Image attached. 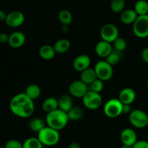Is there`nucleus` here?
<instances>
[{
    "label": "nucleus",
    "mask_w": 148,
    "mask_h": 148,
    "mask_svg": "<svg viewBox=\"0 0 148 148\" xmlns=\"http://www.w3.org/2000/svg\"><path fill=\"white\" fill-rule=\"evenodd\" d=\"M38 139L45 146H54L60 140V134L59 131L46 126L41 131L38 133Z\"/></svg>",
    "instance_id": "3"
},
{
    "label": "nucleus",
    "mask_w": 148,
    "mask_h": 148,
    "mask_svg": "<svg viewBox=\"0 0 148 148\" xmlns=\"http://www.w3.org/2000/svg\"><path fill=\"white\" fill-rule=\"evenodd\" d=\"M25 35L23 32L15 31L10 35L8 44L13 49H19L25 44Z\"/></svg>",
    "instance_id": "14"
},
{
    "label": "nucleus",
    "mask_w": 148,
    "mask_h": 148,
    "mask_svg": "<svg viewBox=\"0 0 148 148\" xmlns=\"http://www.w3.org/2000/svg\"><path fill=\"white\" fill-rule=\"evenodd\" d=\"M93 69L96 74L97 78L103 82L109 80L114 74L113 66L106 60H101L97 62Z\"/></svg>",
    "instance_id": "5"
},
{
    "label": "nucleus",
    "mask_w": 148,
    "mask_h": 148,
    "mask_svg": "<svg viewBox=\"0 0 148 148\" xmlns=\"http://www.w3.org/2000/svg\"><path fill=\"white\" fill-rule=\"evenodd\" d=\"M121 53H122L121 52L117 51L114 49L113 51L106 58V61L112 66L118 64L121 59V56H122Z\"/></svg>",
    "instance_id": "28"
},
{
    "label": "nucleus",
    "mask_w": 148,
    "mask_h": 148,
    "mask_svg": "<svg viewBox=\"0 0 148 148\" xmlns=\"http://www.w3.org/2000/svg\"><path fill=\"white\" fill-rule=\"evenodd\" d=\"M91 64V59L88 55L80 54L76 56L73 61V68L77 72H82L85 69L90 68Z\"/></svg>",
    "instance_id": "13"
},
{
    "label": "nucleus",
    "mask_w": 148,
    "mask_h": 148,
    "mask_svg": "<svg viewBox=\"0 0 148 148\" xmlns=\"http://www.w3.org/2000/svg\"><path fill=\"white\" fill-rule=\"evenodd\" d=\"M113 46L111 43L101 40L95 45V51L98 56L101 58H106L113 51Z\"/></svg>",
    "instance_id": "15"
},
{
    "label": "nucleus",
    "mask_w": 148,
    "mask_h": 148,
    "mask_svg": "<svg viewBox=\"0 0 148 148\" xmlns=\"http://www.w3.org/2000/svg\"><path fill=\"white\" fill-rule=\"evenodd\" d=\"M125 0H112L111 2V9L114 12L121 13L125 8Z\"/></svg>",
    "instance_id": "30"
},
{
    "label": "nucleus",
    "mask_w": 148,
    "mask_h": 148,
    "mask_svg": "<svg viewBox=\"0 0 148 148\" xmlns=\"http://www.w3.org/2000/svg\"><path fill=\"white\" fill-rule=\"evenodd\" d=\"M132 148H148V142L146 140H137Z\"/></svg>",
    "instance_id": "34"
},
{
    "label": "nucleus",
    "mask_w": 148,
    "mask_h": 148,
    "mask_svg": "<svg viewBox=\"0 0 148 148\" xmlns=\"http://www.w3.org/2000/svg\"><path fill=\"white\" fill-rule=\"evenodd\" d=\"M23 148H43V145L38 137H30L23 143Z\"/></svg>",
    "instance_id": "29"
},
{
    "label": "nucleus",
    "mask_w": 148,
    "mask_h": 148,
    "mask_svg": "<svg viewBox=\"0 0 148 148\" xmlns=\"http://www.w3.org/2000/svg\"><path fill=\"white\" fill-rule=\"evenodd\" d=\"M69 121H77L83 116V111L78 106H73V108L67 113Z\"/></svg>",
    "instance_id": "27"
},
{
    "label": "nucleus",
    "mask_w": 148,
    "mask_h": 148,
    "mask_svg": "<svg viewBox=\"0 0 148 148\" xmlns=\"http://www.w3.org/2000/svg\"><path fill=\"white\" fill-rule=\"evenodd\" d=\"M53 46L56 53L63 54L69 50L71 47V43L68 39L62 38L56 40Z\"/></svg>",
    "instance_id": "20"
},
{
    "label": "nucleus",
    "mask_w": 148,
    "mask_h": 148,
    "mask_svg": "<svg viewBox=\"0 0 148 148\" xmlns=\"http://www.w3.org/2000/svg\"><path fill=\"white\" fill-rule=\"evenodd\" d=\"M28 127L32 132L38 133L46 127V121L41 118H34L30 120Z\"/></svg>",
    "instance_id": "24"
},
{
    "label": "nucleus",
    "mask_w": 148,
    "mask_h": 148,
    "mask_svg": "<svg viewBox=\"0 0 148 148\" xmlns=\"http://www.w3.org/2000/svg\"><path fill=\"white\" fill-rule=\"evenodd\" d=\"M88 85L80 79L71 82L69 86V92L71 96L77 98H82L88 92Z\"/></svg>",
    "instance_id": "10"
},
{
    "label": "nucleus",
    "mask_w": 148,
    "mask_h": 148,
    "mask_svg": "<svg viewBox=\"0 0 148 148\" xmlns=\"http://www.w3.org/2000/svg\"><path fill=\"white\" fill-rule=\"evenodd\" d=\"M120 140L124 145L132 147L137 141V134L132 129L126 128L121 132Z\"/></svg>",
    "instance_id": "12"
},
{
    "label": "nucleus",
    "mask_w": 148,
    "mask_h": 148,
    "mask_svg": "<svg viewBox=\"0 0 148 148\" xmlns=\"http://www.w3.org/2000/svg\"><path fill=\"white\" fill-rule=\"evenodd\" d=\"M119 32L116 26L111 23L103 25L100 30V36L103 40L111 43H114L119 36Z\"/></svg>",
    "instance_id": "9"
},
{
    "label": "nucleus",
    "mask_w": 148,
    "mask_h": 148,
    "mask_svg": "<svg viewBox=\"0 0 148 148\" xmlns=\"http://www.w3.org/2000/svg\"><path fill=\"white\" fill-rule=\"evenodd\" d=\"M25 93L33 101L38 99L41 93V90L40 87L36 84H30L26 88Z\"/></svg>",
    "instance_id": "23"
},
{
    "label": "nucleus",
    "mask_w": 148,
    "mask_h": 148,
    "mask_svg": "<svg viewBox=\"0 0 148 148\" xmlns=\"http://www.w3.org/2000/svg\"><path fill=\"white\" fill-rule=\"evenodd\" d=\"M147 89H148V82H147Z\"/></svg>",
    "instance_id": "42"
},
{
    "label": "nucleus",
    "mask_w": 148,
    "mask_h": 148,
    "mask_svg": "<svg viewBox=\"0 0 148 148\" xmlns=\"http://www.w3.org/2000/svg\"><path fill=\"white\" fill-rule=\"evenodd\" d=\"M69 148H81V147L79 143H76V142H74V143H72L69 145Z\"/></svg>",
    "instance_id": "39"
},
{
    "label": "nucleus",
    "mask_w": 148,
    "mask_h": 148,
    "mask_svg": "<svg viewBox=\"0 0 148 148\" xmlns=\"http://www.w3.org/2000/svg\"><path fill=\"white\" fill-rule=\"evenodd\" d=\"M123 103L116 98H112L107 101L103 107V112L108 118L114 119L123 114Z\"/></svg>",
    "instance_id": "4"
},
{
    "label": "nucleus",
    "mask_w": 148,
    "mask_h": 148,
    "mask_svg": "<svg viewBox=\"0 0 148 148\" xmlns=\"http://www.w3.org/2000/svg\"><path fill=\"white\" fill-rule=\"evenodd\" d=\"M4 148H23V145L18 140H10L6 143Z\"/></svg>",
    "instance_id": "33"
},
{
    "label": "nucleus",
    "mask_w": 148,
    "mask_h": 148,
    "mask_svg": "<svg viewBox=\"0 0 148 148\" xmlns=\"http://www.w3.org/2000/svg\"><path fill=\"white\" fill-rule=\"evenodd\" d=\"M69 122L67 113L60 109H56L47 114L46 116V126L57 131L63 130Z\"/></svg>",
    "instance_id": "2"
},
{
    "label": "nucleus",
    "mask_w": 148,
    "mask_h": 148,
    "mask_svg": "<svg viewBox=\"0 0 148 148\" xmlns=\"http://www.w3.org/2000/svg\"><path fill=\"white\" fill-rule=\"evenodd\" d=\"M9 38H10V36L7 35V33H0V43H8Z\"/></svg>",
    "instance_id": "36"
},
{
    "label": "nucleus",
    "mask_w": 148,
    "mask_h": 148,
    "mask_svg": "<svg viewBox=\"0 0 148 148\" xmlns=\"http://www.w3.org/2000/svg\"><path fill=\"white\" fill-rule=\"evenodd\" d=\"M82 103L88 109L96 110L102 105L103 98L101 94L90 90L82 98Z\"/></svg>",
    "instance_id": "8"
},
{
    "label": "nucleus",
    "mask_w": 148,
    "mask_h": 148,
    "mask_svg": "<svg viewBox=\"0 0 148 148\" xmlns=\"http://www.w3.org/2000/svg\"><path fill=\"white\" fill-rule=\"evenodd\" d=\"M68 27L69 26H66V25H63L62 26V31L64 32V33H66V32H67L68 30H69V28H68Z\"/></svg>",
    "instance_id": "40"
},
{
    "label": "nucleus",
    "mask_w": 148,
    "mask_h": 148,
    "mask_svg": "<svg viewBox=\"0 0 148 148\" xmlns=\"http://www.w3.org/2000/svg\"><path fill=\"white\" fill-rule=\"evenodd\" d=\"M134 10L138 16L148 14V1L146 0H138L134 4Z\"/></svg>",
    "instance_id": "26"
},
{
    "label": "nucleus",
    "mask_w": 148,
    "mask_h": 148,
    "mask_svg": "<svg viewBox=\"0 0 148 148\" xmlns=\"http://www.w3.org/2000/svg\"><path fill=\"white\" fill-rule=\"evenodd\" d=\"M127 47V43L126 40L123 38L119 37L113 43V49L114 50L117 51L122 53L123 51L126 50Z\"/></svg>",
    "instance_id": "31"
},
{
    "label": "nucleus",
    "mask_w": 148,
    "mask_h": 148,
    "mask_svg": "<svg viewBox=\"0 0 148 148\" xmlns=\"http://www.w3.org/2000/svg\"><path fill=\"white\" fill-rule=\"evenodd\" d=\"M10 108L14 115L20 118L30 117L35 111L34 101L25 92L18 93L12 97L10 103Z\"/></svg>",
    "instance_id": "1"
},
{
    "label": "nucleus",
    "mask_w": 148,
    "mask_h": 148,
    "mask_svg": "<svg viewBox=\"0 0 148 148\" xmlns=\"http://www.w3.org/2000/svg\"><path fill=\"white\" fill-rule=\"evenodd\" d=\"M121 148H132V147H130V146L124 145H122V146H121Z\"/></svg>",
    "instance_id": "41"
},
{
    "label": "nucleus",
    "mask_w": 148,
    "mask_h": 148,
    "mask_svg": "<svg viewBox=\"0 0 148 148\" xmlns=\"http://www.w3.org/2000/svg\"><path fill=\"white\" fill-rule=\"evenodd\" d=\"M136 92L131 88H125L120 91L119 94V100L123 104L131 105L136 99Z\"/></svg>",
    "instance_id": "16"
},
{
    "label": "nucleus",
    "mask_w": 148,
    "mask_h": 148,
    "mask_svg": "<svg viewBox=\"0 0 148 148\" xmlns=\"http://www.w3.org/2000/svg\"><path fill=\"white\" fill-rule=\"evenodd\" d=\"M38 53L40 57L42 59L46 61L51 60L53 59L56 55V51H55L53 46H51V45L46 44L43 45L39 49Z\"/></svg>",
    "instance_id": "18"
},
{
    "label": "nucleus",
    "mask_w": 148,
    "mask_h": 148,
    "mask_svg": "<svg viewBox=\"0 0 148 148\" xmlns=\"http://www.w3.org/2000/svg\"><path fill=\"white\" fill-rule=\"evenodd\" d=\"M0 148H2V147H0Z\"/></svg>",
    "instance_id": "43"
},
{
    "label": "nucleus",
    "mask_w": 148,
    "mask_h": 148,
    "mask_svg": "<svg viewBox=\"0 0 148 148\" xmlns=\"http://www.w3.org/2000/svg\"><path fill=\"white\" fill-rule=\"evenodd\" d=\"M123 114H130L132 112L131 106L129 104H123Z\"/></svg>",
    "instance_id": "37"
},
{
    "label": "nucleus",
    "mask_w": 148,
    "mask_h": 148,
    "mask_svg": "<svg viewBox=\"0 0 148 148\" xmlns=\"http://www.w3.org/2000/svg\"><path fill=\"white\" fill-rule=\"evenodd\" d=\"M7 14L5 12L0 10V22H2V21L5 22L6 18H7Z\"/></svg>",
    "instance_id": "38"
},
{
    "label": "nucleus",
    "mask_w": 148,
    "mask_h": 148,
    "mask_svg": "<svg viewBox=\"0 0 148 148\" xmlns=\"http://www.w3.org/2000/svg\"><path fill=\"white\" fill-rule=\"evenodd\" d=\"M58 18L62 25L69 26L72 22V14L69 10H62L59 12Z\"/></svg>",
    "instance_id": "25"
},
{
    "label": "nucleus",
    "mask_w": 148,
    "mask_h": 148,
    "mask_svg": "<svg viewBox=\"0 0 148 148\" xmlns=\"http://www.w3.org/2000/svg\"><path fill=\"white\" fill-rule=\"evenodd\" d=\"M137 14L134 10L127 9L124 10L120 14V20L123 24L125 25H133L135 20H137Z\"/></svg>",
    "instance_id": "17"
},
{
    "label": "nucleus",
    "mask_w": 148,
    "mask_h": 148,
    "mask_svg": "<svg viewBox=\"0 0 148 148\" xmlns=\"http://www.w3.org/2000/svg\"><path fill=\"white\" fill-rule=\"evenodd\" d=\"M80 73V80L87 85H90L95 79H98L94 69L90 67L85 69Z\"/></svg>",
    "instance_id": "22"
},
{
    "label": "nucleus",
    "mask_w": 148,
    "mask_h": 148,
    "mask_svg": "<svg viewBox=\"0 0 148 148\" xmlns=\"http://www.w3.org/2000/svg\"><path fill=\"white\" fill-rule=\"evenodd\" d=\"M129 121L134 128L144 129L148 125V115L141 109L133 110L129 116Z\"/></svg>",
    "instance_id": "6"
},
{
    "label": "nucleus",
    "mask_w": 148,
    "mask_h": 148,
    "mask_svg": "<svg viewBox=\"0 0 148 148\" xmlns=\"http://www.w3.org/2000/svg\"><path fill=\"white\" fill-rule=\"evenodd\" d=\"M58 108H59V102L54 97H49L45 99L42 103V109L47 114L52 112Z\"/></svg>",
    "instance_id": "21"
},
{
    "label": "nucleus",
    "mask_w": 148,
    "mask_h": 148,
    "mask_svg": "<svg viewBox=\"0 0 148 148\" xmlns=\"http://www.w3.org/2000/svg\"><path fill=\"white\" fill-rule=\"evenodd\" d=\"M132 30L137 38H145L148 37V14L137 17L132 25Z\"/></svg>",
    "instance_id": "7"
},
{
    "label": "nucleus",
    "mask_w": 148,
    "mask_h": 148,
    "mask_svg": "<svg viewBox=\"0 0 148 148\" xmlns=\"http://www.w3.org/2000/svg\"><path fill=\"white\" fill-rule=\"evenodd\" d=\"M25 15L20 11H12L7 14L5 23L10 27H17L24 23Z\"/></svg>",
    "instance_id": "11"
},
{
    "label": "nucleus",
    "mask_w": 148,
    "mask_h": 148,
    "mask_svg": "<svg viewBox=\"0 0 148 148\" xmlns=\"http://www.w3.org/2000/svg\"><path fill=\"white\" fill-rule=\"evenodd\" d=\"M90 86V90L98 92V93H101V92L103 90L104 88L103 81L97 79Z\"/></svg>",
    "instance_id": "32"
},
{
    "label": "nucleus",
    "mask_w": 148,
    "mask_h": 148,
    "mask_svg": "<svg viewBox=\"0 0 148 148\" xmlns=\"http://www.w3.org/2000/svg\"><path fill=\"white\" fill-rule=\"evenodd\" d=\"M59 109L68 113L73 108V100L71 95H63L58 99Z\"/></svg>",
    "instance_id": "19"
},
{
    "label": "nucleus",
    "mask_w": 148,
    "mask_h": 148,
    "mask_svg": "<svg viewBox=\"0 0 148 148\" xmlns=\"http://www.w3.org/2000/svg\"><path fill=\"white\" fill-rule=\"evenodd\" d=\"M141 58L143 62L148 64V47L143 49L141 52Z\"/></svg>",
    "instance_id": "35"
}]
</instances>
